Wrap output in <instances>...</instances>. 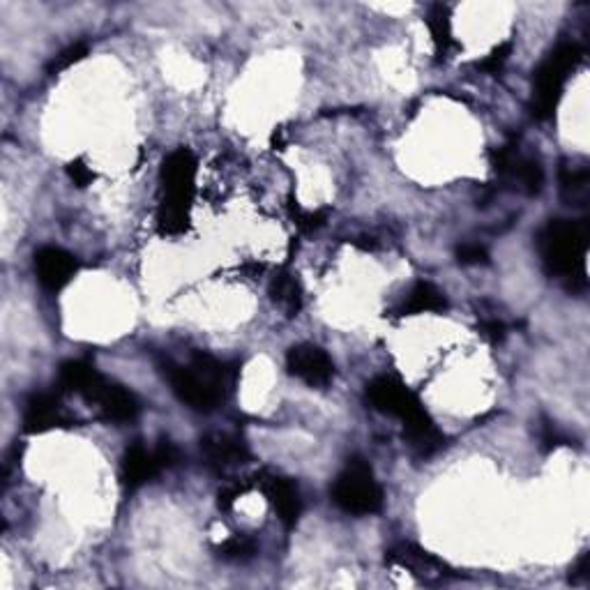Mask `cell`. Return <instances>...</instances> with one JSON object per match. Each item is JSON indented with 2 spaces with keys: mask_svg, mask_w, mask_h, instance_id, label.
Instances as JSON below:
<instances>
[{
  "mask_svg": "<svg viewBox=\"0 0 590 590\" xmlns=\"http://www.w3.org/2000/svg\"><path fill=\"white\" fill-rule=\"evenodd\" d=\"M448 309L445 295L429 282H418L397 309L399 316H420V314H441Z\"/></svg>",
  "mask_w": 590,
  "mask_h": 590,
  "instance_id": "cell-16",
  "label": "cell"
},
{
  "mask_svg": "<svg viewBox=\"0 0 590 590\" xmlns=\"http://www.w3.org/2000/svg\"><path fill=\"white\" fill-rule=\"evenodd\" d=\"M79 261L77 256L60 247H42L35 252V272L37 279L44 289L51 293H58L72 282V277L77 275Z\"/></svg>",
  "mask_w": 590,
  "mask_h": 590,
  "instance_id": "cell-11",
  "label": "cell"
},
{
  "mask_svg": "<svg viewBox=\"0 0 590 590\" xmlns=\"http://www.w3.org/2000/svg\"><path fill=\"white\" fill-rule=\"evenodd\" d=\"M540 259L551 275L581 279L586 277L588 224L572 219H551L537 236Z\"/></svg>",
  "mask_w": 590,
  "mask_h": 590,
  "instance_id": "cell-2",
  "label": "cell"
},
{
  "mask_svg": "<svg viewBox=\"0 0 590 590\" xmlns=\"http://www.w3.org/2000/svg\"><path fill=\"white\" fill-rule=\"evenodd\" d=\"M160 473H162V468H160V464H157L153 450L143 448L141 443H134L125 450L123 468H120V478H123V484L127 489H139Z\"/></svg>",
  "mask_w": 590,
  "mask_h": 590,
  "instance_id": "cell-14",
  "label": "cell"
},
{
  "mask_svg": "<svg viewBox=\"0 0 590 590\" xmlns=\"http://www.w3.org/2000/svg\"><path fill=\"white\" fill-rule=\"evenodd\" d=\"M590 178H588V169L586 166H579V169H565L561 173V189L563 196L567 201L572 203H584L588 199L590 192Z\"/></svg>",
  "mask_w": 590,
  "mask_h": 590,
  "instance_id": "cell-20",
  "label": "cell"
},
{
  "mask_svg": "<svg viewBox=\"0 0 590 590\" xmlns=\"http://www.w3.org/2000/svg\"><path fill=\"white\" fill-rule=\"evenodd\" d=\"M388 563L402 567V570L413 574L422 584H441V581L452 577L448 563H443L441 558L429 554L427 549H422L413 542H402L397 547H392L388 551Z\"/></svg>",
  "mask_w": 590,
  "mask_h": 590,
  "instance_id": "cell-7",
  "label": "cell"
},
{
  "mask_svg": "<svg viewBox=\"0 0 590 590\" xmlns=\"http://www.w3.org/2000/svg\"><path fill=\"white\" fill-rule=\"evenodd\" d=\"M245 491H247L245 484H233V487H226V489L219 491V496H217L219 510H231L233 503H236V498H240L242 494H245Z\"/></svg>",
  "mask_w": 590,
  "mask_h": 590,
  "instance_id": "cell-30",
  "label": "cell"
},
{
  "mask_svg": "<svg viewBox=\"0 0 590 590\" xmlns=\"http://www.w3.org/2000/svg\"><path fill=\"white\" fill-rule=\"evenodd\" d=\"M70 425L65 408L60 406L58 397L40 392L28 399L26 411H24V429L28 434H44V431L58 429Z\"/></svg>",
  "mask_w": 590,
  "mask_h": 590,
  "instance_id": "cell-13",
  "label": "cell"
},
{
  "mask_svg": "<svg viewBox=\"0 0 590 590\" xmlns=\"http://www.w3.org/2000/svg\"><path fill=\"white\" fill-rule=\"evenodd\" d=\"M367 402L374 411L404 422L406 441L418 455L429 457L443 448V434L402 378L388 374L376 376L372 383H367Z\"/></svg>",
  "mask_w": 590,
  "mask_h": 590,
  "instance_id": "cell-1",
  "label": "cell"
},
{
  "mask_svg": "<svg viewBox=\"0 0 590 590\" xmlns=\"http://www.w3.org/2000/svg\"><path fill=\"white\" fill-rule=\"evenodd\" d=\"M286 369L298 381L312 385V388H323L335 376V362L330 355L314 344H298L286 353Z\"/></svg>",
  "mask_w": 590,
  "mask_h": 590,
  "instance_id": "cell-8",
  "label": "cell"
},
{
  "mask_svg": "<svg viewBox=\"0 0 590 590\" xmlns=\"http://www.w3.org/2000/svg\"><path fill=\"white\" fill-rule=\"evenodd\" d=\"M480 335L491 344H498L505 339V323L498 319H484L480 323Z\"/></svg>",
  "mask_w": 590,
  "mask_h": 590,
  "instance_id": "cell-28",
  "label": "cell"
},
{
  "mask_svg": "<svg viewBox=\"0 0 590 590\" xmlns=\"http://www.w3.org/2000/svg\"><path fill=\"white\" fill-rule=\"evenodd\" d=\"M164 376L171 385L173 395L199 413L215 411V406L224 399V390L210 378L196 372L192 365L180 367L173 365V362H166Z\"/></svg>",
  "mask_w": 590,
  "mask_h": 590,
  "instance_id": "cell-6",
  "label": "cell"
},
{
  "mask_svg": "<svg viewBox=\"0 0 590 590\" xmlns=\"http://www.w3.org/2000/svg\"><path fill=\"white\" fill-rule=\"evenodd\" d=\"M268 295L272 300V305L277 309H282L284 316H293L300 314L302 309V286L298 282V277L291 275V272H279V275L272 277V282L268 286Z\"/></svg>",
  "mask_w": 590,
  "mask_h": 590,
  "instance_id": "cell-17",
  "label": "cell"
},
{
  "mask_svg": "<svg viewBox=\"0 0 590 590\" xmlns=\"http://www.w3.org/2000/svg\"><path fill=\"white\" fill-rule=\"evenodd\" d=\"M570 581L574 586H586L590 581V554H584L574 563L570 572Z\"/></svg>",
  "mask_w": 590,
  "mask_h": 590,
  "instance_id": "cell-29",
  "label": "cell"
},
{
  "mask_svg": "<svg viewBox=\"0 0 590 590\" xmlns=\"http://www.w3.org/2000/svg\"><path fill=\"white\" fill-rule=\"evenodd\" d=\"M86 56H88V44H86V42L70 44V47L60 51V54H58L54 60H51L49 67H47V72H49V74H60V72L70 70L72 65L81 63V60L86 58Z\"/></svg>",
  "mask_w": 590,
  "mask_h": 590,
  "instance_id": "cell-23",
  "label": "cell"
},
{
  "mask_svg": "<svg viewBox=\"0 0 590 590\" xmlns=\"http://www.w3.org/2000/svg\"><path fill=\"white\" fill-rule=\"evenodd\" d=\"M289 213L293 224L298 226L302 233H314L319 231L321 226L325 224V219H328V213L325 210H305L298 206V201H289Z\"/></svg>",
  "mask_w": 590,
  "mask_h": 590,
  "instance_id": "cell-22",
  "label": "cell"
},
{
  "mask_svg": "<svg viewBox=\"0 0 590 590\" xmlns=\"http://www.w3.org/2000/svg\"><path fill=\"white\" fill-rule=\"evenodd\" d=\"M196 157L192 150L178 148L162 164L164 201L157 213V226L164 236H180L189 226V206L194 196Z\"/></svg>",
  "mask_w": 590,
  "mask_h": 590,
  "instance_id": "cell-3",
  "label": "cell"
},
{
  "mask_svg": "<svg viewBox=\"0 0 590 590\" xmlns=\"http://www.w3.org/2000/svg\"><path fill=\"white\" fill-rule=\"evenodd\" d=\"M201 452L206 455L208 464L226 468V466H238L249 461V448L240 441L238 436L231 434H210L201 438Z\"/></svg>",
  "mask_w": 590,
  "mask_h": 590,
  "instance_id": "cell-15",
  "label": "cell"
},
{
  "mask_svg": "<svg viewBox=\"0 0 590 590\" xmlns=\"http://www.w3.org/2000/svg\"><path fill=\"white\" fill-rule=\"evenodd\" d=\"M102 374L97 372L93 365L83 360H70L60 367V385L65 390L77 392L79 397L86 399L90 395V390L95 388L97 381H100Z\"/></svg>",
  "mask_w": 590,
  "mask_h": 590,
  "instance_id": "cell-18",
  "label": "cell"
},
{
  "mask_svg": "<svg viewBox=\"0 0 590 590\" xmlns=\"http://www.w3.org/2000/svg\"><path fill=\"white\" fill-rule=\"evenodd\" d=\"M584 58V49L577 42H563L551 51L549 58L537 67L533 77V116L547 120L554 116L563 97V88L570 74Z\"/></svg>",
  "mask_w": 590,
  "mask_h": 590,
  "instance_id": "cell-4",
  "label": "cell"
},
{
  "mask_svg": "<svg viewBox=\"0 0 590 590\" xmlns=\"http://www.w3.org/2000/svg\"><path fill=\"white\" fill-rule=\"evenodd\" d=\"M217 556L229 563H247L249 558L256 556V540L247 535L231 537V540H226L222 547L217 549Z\"/></svg>",
  "mask_w": 590,
  "mask_h": 590,
  "instance_id": "cell-21",
  "label": "cell"
},
{
  "mask_svg": "<svg viewBox=\"0 0 590 590\" xmlns=\"http://www.w3.org/2000/svg\"><path fill=\"white\" fill-rule=\"evenodd\" d=\"M427 26L431 30V37H434L436 54L445 58L452 49L457 47L455 37H452V21H450V10L445 5H431L427 12Z\"/></svg>",
  "mask_w": 590,
  "mask_h": 590,
  "instance_id": "cell-19",
  "label": "cell"
},
{
  "mask_svg": "<svg viewBox=\"0 0 590 590\" xmlns=\"http://www.w3.org/2000/svg\"><path fill=\"white\" fill-rule=\"evenodd\" d=\"M510 54H512V42H501L498 47L489 51V56L478 60V70L484 74H498L510 60Z\"/></svg>",
  "mask_w": 590,
  "mask_h": 590,
  "instance_id": "cell-24",
  "label": "cell"
},
{
  "mask_svg": "<svg viewBox=\"0 0 590 590\" xmlns=\"http://www.w3.org/2000/svg\"><path fill=\"white\" fill-rule=\"evenodd\" d=\"M88 404H95L100 413L111 422H132L139 415V399L132 390L123 388L118 383H109L107 378H100L90 395L86 397Z\"/></svg>",
  "mask_w": 590,
  "mask_h": 590,
  "instance_id": "cell-10",
  "label": "cell"
},
{
  "mask_svg": "<svg viewBox=\"0 0 590 590\" xmlns=\"http://www.w3.org/2000/svg\"><path fill=\"white\" fill-rule=\"evenodd\" d=\"M259 487L266 494L270 508L275 510L279 521L286 528H293L298 524L302 514V501L300 491L289 478H279V475H263Z\"/></svg>",
  "mask_w": 590,
  "mask_h": 590,
  "instance_id": "cell-12",
  "label": "cell"
},
{
  "mask_svg": "<svg viewBox=\"0 0 590 590\" xmlns=\"http://www.w3.org/2000/svg\"><path fill=\"white\" fill-rule=\"evenodd\" d=\"M67 176H70V180L77 187H88L95 180V171L90 169L86 160H81L79 157V160H72L70 164H67Z\"/></svg>",
  "mask_w": 590,
  "mask_h": 590,
  "instance_id": "cell-26",
  "label": "cell"
},
{
  "mask_svg": "<svg viewBox=\"0 0 590 590\" xmlns=\"http://www.w3.org/2000/svg\"><path fill=\"white\" fill-rule=\"evenodd\" d=\"M457 261L461 266H487L489 263V252L482 245H475V242H466L457 249Z\"/></svg>",
  "mask_w": 590,
  "mask_h": 590,
  "instance_id": "cell-25",
  "label": "cell"
},
{
  "mask_svg": "<svg viewBox=\"0 0 590 590\" xmlns=\"http://www.w3.org/2000/svg\"><path fill=\"white\" fill-rule=\"evenodd\" d=\"M332 501L339 510L367 517L383 510V489L365 459H351L332 484Z\"/></svg>",
  "mask_w": 590,
  "mask_h": 590,
  "instance_id": "cell-5",
  "label": "cell"
},
{
  "mask_svg": "<svg viewBox=\"0 0 590 590\" xmlns=\"http://www.w3.org/2000/svg\"><path fill=\"white\" fill-rule=\"evenodd\" d=\"M153 452H155V459H157V464H160L162 471L164 468H173L180 461V450L171 441H162Z\"/></svg>",
  "mask_w": 590,
  "mask_h": 590,
  "instance_id": "cell-27",
  "label": "cell"
},
{
  "mask_svg": "<svg viewBox=\"0 0 590 590\" xmlns=\"http://www.w3.org/2000/svg\"><path fill=\"white\" fill-rule=\"evenodd\" d=\"M494 166L498 171V176L505 180H512L517 183L521 192H526L528 196H535L542 192L544 187V171L540 162L531 160V157H524L517 150V146H505L496 153L494 157Z\"/></svg>",
  "mask_w": 590,
  "mask_h": 590,
  "instance_id": "cell-9",
  "label": "cell"
}]
</instances>
